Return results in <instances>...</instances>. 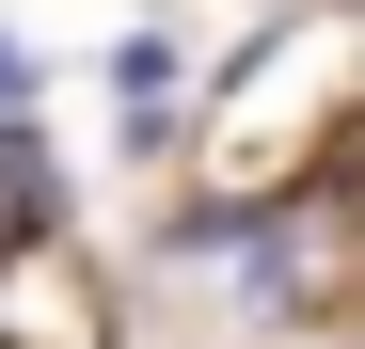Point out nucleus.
I'll return each instance as SVG.
<instances>
[{
    "mask_svg": "<svg viewBox=\"0 0 365 349\" xmlns=\"http://www.w3.org/2000/svg\"><path fill=\"white\" fill-rule=\"evenodd\" d=\"M0 349H111V302H96L80 239H16L0 254Z\"/></svg>",
    "mask_w": 365,
    "mask_h": 349,
    "instance_id": "f257e3e1",
    "label": "nucleus"
}]
</instances>
